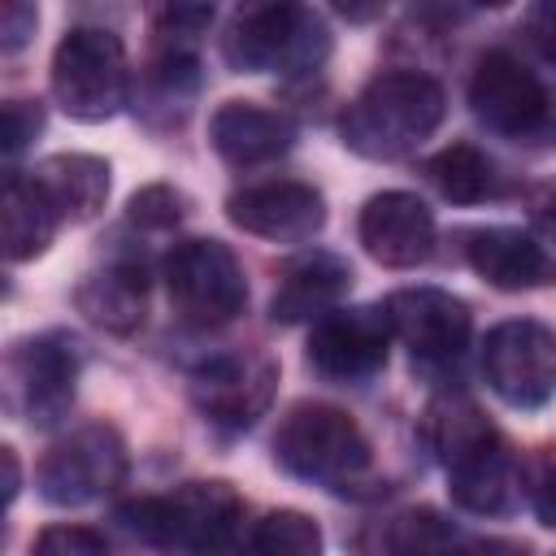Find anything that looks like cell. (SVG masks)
I'll return each instance as SVG.
<instances>
[{
  "label": "cell",
  "mask_w": 556,
  "mask_h": 556,
  "mask_svg": "<svg viewBox=\"0 0 556 556\" xmlns=\"http://www.w3.org/2000/svg\"><path fill=\"white\" fill-rule=\"evenodd\" d=\"M35 22H39V9L35 4H26V0L0 4V43H4V52H17L35 35Z\"/></svg>",
  "instance_id": "31"
},
{
  "label": "cell",
  "mask_w": 556,
  "mask_h": 556,
  "mask_svg": "<svg viewBox=\"0 0 556 556\" xmlns=\"http://www.w3.org/2000/svg\"><path fill=\"white\" fill-rule=\"evenodd\" d=\"M387 343H391V326L382 308H334L313 326L304 361L317 378L356 387L387 365Z\"/></svg>",
  "instance_id": "12"
},
{
  "label": "cell",
  "mask_w": 556,
  "mask_h": 556,
  "mask_svg": "<svg viewBox=\"0 0 556 556\" xmlns=\"http://www.w3.org/2000/svg\"><path fill=\"white\" fill-rule=\"evenodd\" d=\"M213 22V4H174L156 13V39L161 52H191V43L208 30Z\"/></svg>",
  "instance_id": "27"
},
{
  "label": "cell",
  "mask_w": 556,
  "mask_h": 556,
  "mask_svg": "<svg viewBox=\"0 0 556 556\" xmlns=\"http://www.w3.org/2000/svg\"><path fill=\"white\" fill-rule=\"evenodd\" d=\"M35 187L52 200L61 222H91L109 200V165L87 152H56L30 169Z\"/></svg>",
  "instance_id": "22"
},
{
  "label": "cell",
  "mask_w": 556,
  "mask_h": 556,
  "mask_svg": "<svg viewBox=\"0 0 556 556\" xmlns=\"http://www.w3.org/2000/svg\"><path fill=\"white\" fill-rule=\"evenodd\" d=\"M521 486H526V495H530L534 517L556 530V439L530 452V460H526V469H521Z\"/></svg>",
  "instance_id": "26"
},
{
  "label": "cell",
  "mask_w": 556,
  "mask_h": 556,
  "mask_svg": "<svg viewBox=\"0 0 556 556\" xmlns=\"http://www.w3.org/2000/svg\"><path fill=\"white\" fill-rule=\"evenodd\" d=\"M486 387L513 408H543L556 395V334L543 321L508 317L482 339Z\"/></svg>",
  "instance_id": "9"
},
{
  "label": "cell",
  "mask_w": 556,
  "mask_h": 556,
  "mask_svg": "<svg viewBox=\"0 0 556 556\" xmlns=\"http://www.w3.org/2000/svg\"><path fill=\"white\" fill-rule=\"evenodd\" d=\"M361 248L387 269H413L434 252V217L413 191H378L356 222Z\"/></svg>",
  "instance_id": "15"
},
{
  "label": "cell",
  "mask_w": 556,
  "mask_h": 556,
  "mask_svg": "<svg viewBox=\"0 0 556 556\" xmlns=\"http://www.w3.org/2000/svg\"><path fill=\"white\" fill-rule=\"evenodd\" d=\"M382 317L391 334L413 352V365L421 374H447L460 365L469 348V308L452 291L439 287H404L387 295Z\"/></svg>",
  "instance_id": "10"
},
{
  "label": "cell",
  "mask_w": 556,
  "mask_h": 556,
  "mask_svg": "<svg viewBox=\"0 0 556 556\" xmlns=\"http://www.w3.org/2000/svg\"><path fill=\"white\" fill-rule=\"evenodd\" d=\"M39 130H43V109H39V100H9V104H4V152H9V156H17Z\"/></svg>",
  "instance_id": "30"
},
{
  "label": "cell",
  "mask_w": 556,
  "mask_h": 556,
  "mask_svg": "<svg viewBox=\"0 0 556 556\" xmlns=\"http://www.w3.org/2000/svg\"><path fill=\"white\" fill-rule=\"evenodd\" d=\"M465 261L495 291H530L556 278V261L517 226H482L465 235Z\"/></svg>",
  "instance_id": "18"
},
{
  "label": "cell",
  "mask_w": 556,
  "mask_h": 556,
  "mask_svg": "<svg viewBox=\"0 0 556 556\" xmlns=\"http://www.w3.org/2000/svg\"><path fill=\"white\" fill-rule=\"evenodd\" d=\"M526 39L539 48L543 61L556 65V0H539V4L526 13Z\"/></svg>",
  "instance_id": "32"
},
{
  "label": "cell",
  "mask_w": 556,
  "mask_h": 556,
  "mask_svg": "<svg viewBox=\"0 0 556 556\" xmlns=\"http://www.w3.org/2000/svg\"><path fill=\"white\" fill-rule=\"evenodd\" d=\"M208 143L226 165H265L291 152L295 143V122L278 109L252 104V100H226L208 117Z\"/></svg>",
  "instance_id": "17"
},
{
  "label": "cell",
  "mask_w": 556,
  "mask_h": 556,
  "mask_svg": "<svg viewBox=\"0 0 556 556\" xmlns=\"http://www.w3.org/2000/svg\"><path fill=\"white\" fill-rule=\"evenodd\" d=\"M352 287V265L334 252H304L295 261L282 265L274 300H269V317L274 321H308V317H326L339 308V300Z\"/></svg>",
  "instance_id": "19"
},
{
  "label": "cell",
  "mask_w": 556,
  "mask_h": 556,
  "mask_svg": "<svg viewBox=\"0 0 556 556\" xmlns=\"http://www.w3.org/2000/svg\"><path fill=\"white\" fill-rule=\"evenodd\" d=\"M443 87L421 70H387L361 87V96L343 109L339 135L356 156L400 161L417 152L443 122Z\"/></svg>",
  "instance_id": "1"
},
{
  "label": "cell",
  "mask_w": 556,
  "mask_h": 556,
  "mask_svg": "<svg viewBox=\"0 0 556 556\" xmlns=\"http://www.w3.org/2000/svg\"><path fill=\"white\" fill-rule=\"evenodd\" d=\"M252 556H321V530L300 508L265 513L252 530Z\"/></svg>",
  "instance_id": "25"
},
{
  "label": "cell",
  "mask_w": 556,
  "mask_h": 556,
  "mask_svg": "<svg viewBox=\"0 0 556 556\" xmlns=\"http://www.w3.org/2000/svg\"><path fill=\"white\" fill-rule=\"evenodd\" d=\"M274 460L291 478H304V482H317L330 491H348L369 473L374 447L352 413H343L334 404L304 400V404H291L287 417L278 421Z\"/></svg>",
  "instance_id": "3"
},
{
  "label": "cell",
  "mask_w": 556,
  "mask_h": 556,
  "mask_svg": "<svg viewBox=\"0 0 556 556\" xmlns=\"http://www.w3.org/2000/svg\"><path fill=\"white\" fill-rule=\"evenodd\" d=\"M530 213H534L539 235L556 243V178H552V182H543V191L534 195V208H530Z\"/></svg>",
  "instance_id": "33"
},
{
  "label": "cell",
  "mask_w": 556,
  "mask_h": 556,
  "mask_svg": "<svg viewBox=\"0 0 556 556\" xmlns=\"http://www.w3.org/2000/svg\"><path fill=\"white\" fill-rule=\"evenodd\" d=\"M469 109L486 130L521 139V135H534V130L547 126L552 96H547V87L539 83V74L530 65H521L513 52L495 48L473 65Z\"/></svg>",
  "instance_id": "11"
},
{
  "label": "cell",
  "mask_w": 556,
  "mask_h": 556,
  "mask_svg": "<svg viewBox=\"0 0 556 556\" xmlns=\"http://www.w3.org/2000/svg\"><path fill=\"white\" fill-rule=\"evenodd\" d=\"M165 291H169V308L195 330H217L235 321L248 304L243 265L222 239L174 243L165 256Z\"/></svg>",
  "instance_id": "6"
},
{
  "label": "cell",
  "mask_w": 556,
  "mask_h": 556,
  "mask_svg": "<svg viewBox=\"0 0 556 556\" xmlns=\"http://www.w3.org/2000/svg\"><path fill=\"white\" fill-rule=\"evenodd\" d=\"M78 313L109 334H130L148 313V274L135 261H109L78 282Z\"/></svg>",
  "instance_id": "21"
},
{
  "label": "cell",
  "mask_w": 556,
  "mask_h": 556,
  "mask_svg": "<svg viewBox=\"0 0 556 556\" xmlns=\"http://www.w3.org/2000/svg\"><path fill=\"white\" fill-rule=\"evenodd\" d=\"M30 556H109V543L91 526H48L39 530Z\"/></svg>",
  "instance_id": "29"
},
{
  "label": "cell",
  "mask_w": 556,
  "mask_h": 556,
  "mask_svg": "<svg viewBox=\"0 0 556 556\" xmlns=\"http://www.w3.org/2000/svg\"><path fill=\"white\" fill-rule=\"evenodd\" d=\"M278 365L269 356H213L191 374V400L217 430H248L274 400Z\"/></svg>",
  "instance_id": "13"
},
{
  "label": "cell",
  "mask_w": 556,
  "mask_h": 556,
  "mask_svg": "<svg viewBox=\"0 0 556 556\" xmlns=\"http://www.w3.org/2000/svg\"><path fill=\"white\" fill-rule=\"evenodd\" d=\"M447 495L456 508L478 513V517H504L517 504L521 491V469L513 460V447L504 443L500 430H491L486 439L469 443L465 452H456L447 465Z\"/></svg>",
  "instance_id": "16"
},
{
  "label": "cell",
  "mask_w": 556,
  "mask_h": 556,
  "mask_svg": "<svg viewBox=\"0 0 556 556\" xmlns=\"http://www.w3.org/2000/svg\"><path fill=\"white\" fill-rule=\"evenodd\" d=\"M78 387V348L70 334H30L4 352V408L26 426H56Z\"/></svg>",
  "instance_id": "7"
},
{
  "label": "cell",
  "mask_w": 556,
  "mask_h": 556,
  "mask_svg": "<svg viewBox=\"0 0 556 556\" xmlns=\"http://www.w3.org/2000/svg\"><path fill=\"white\" fill-rule=\"evenodd\" d=\"M0 460H4V500L13 504V495H17V456H13V447H0Z\"/></svg>",
  "instance_id": "34"
},
{
  "label": "cell",
  "mask_w": 556,
  "mask_h": 556,
  "mask_svg": "<svg viewBox=\"0 0 556 556\" xmlns=\"http://www.w3.org/2000/svg\"><path fill=\"white\" fill-rule=\"evenodd\" d=\"M326 52L330 30L304 4H248L222 35V56L239 74H313Z\"/></svg>",
  "instance_id": "4"
},
{
  "label": "cell",
  "mask_w": 556,
  "mask_h": 556,
  "mask_svg": "<svg viewBox=\"0 0 556 556\" xmlns=\"http://www.w3.org/2000/svg\"><path fill=\"white\" fill-rule=\"evenodd\" d=\"M226 217L269 243H304L326 226V200L317 187L295 178H265L230 191Z\"/></svg>",
  "instance_id": "14"
},
{
  "label": "cell",
  "mask_w": 556,
  "mask_h": 556,
  "mask_svg": "<svg viewBox=\"0 0 556 556\" xmlns=\"http://www.w3.org/2000/svg\"><path fill=\"white\" fill-rule=\"evenodd\" d=\"M0 222H4V256L17 265V261H35L52 243V235L61 226V213L35 187L30 174H9L4 178V200H0Z\"/></svg>",
  "instance_id": "23"
},
{
  "label": "cell",
  "mask_w": 556,
  "mask_h": 556,
  "mask_svg": "<svg viewBox=\"0 0 556 556\" xmlns=\"http://www.w3.org/2000/svg\"><path fill=\"white\" fill-rule=\"evenodd\" d=\"M426 178L452 204H478L495 191V161L473 143H447L426 161Z\"/></svg>",
  "instance_id": "24"
},
{
  "label": "cell",
  "mask_w": 556,
  "mask_h": 556,
  "mask_svg": "<svg viewBox=\"0 0 556 556\" xmlns=\"http://www.w3.org/2000/svg\"><path fill=\"white\" fill-rule=\"evenodd\" d=\"M122 478H126V443L113 426H100V421L56 439L35 469L39 495L56 508L91 504L113 486H122Z\"/></svg>",
  "instance_id": "8"
},
{
  "label": "cell",
  "mask_w": 556,
  "mask_h": 556,
  "mask_svg": "<svg viewBox=\"0 0 556 556\" xmlns=\"http://www.w3.org/2000/svg\"><path fill=\"white\" fill-rule=\"evenodd\" d=\"M126 217L139 230H169V226L182 222V195L174 187H165V182H152V187H143V191L130 195Z\"/></svg>",
  "instance_id": "28"
},
{
  "label": "cell",
  "mask_w": 556,
  "mask_h": 556,
  "mask_svg": "<svg viewBox=\"0 0 556 556\" xmlns=\"http://www.w3.org/2000/svg\"><path fill=\"white\" fill-rule=\"evenodd\" d=\"M391 556H526L521 543L460 530L439 508H408L391 521Z\"/></svg>",
  "instance_id": "20"
},
{
  "label": "cell",
  "mask_w": 556,
  "mask_h": 556,
  "mask_svg": "<svg viewBox=\"0 0 556 556\" xmlns=\"http://www.w3.org/2000/svg\"><path fill=\"white\" fill-rule=\"evenodd\" d=\"M52 96L74 122H109L126 104V48L104 26H70L52 52Z\"/></svg>",
  "instance_id": "5"
},
{
  "label": "cell",
  "mask_w": 556,
  "mask_h": 556,
  "mask_svg": "<svg viewBox=\"0 0 556 556\" xmlns=\"http://www.w3.org/2000/svg\"><path fill=\"white\" fill-rule=\"evenodd\" d=\"M243 521V500L230 482H182L165 495H143L122 508V526L165 556H222Z\"/></svg>",
  "instance_id": "2"
}]
</instances>
